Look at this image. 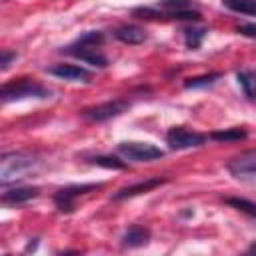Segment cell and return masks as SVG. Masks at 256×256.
Wrapping results in <instances>:
<instances>
[{
  "label": "cell",
  "mask_w": 256,
  "mask_h": 256,
  "mask_svg": "<svg viewBox=\"0 0 256 256\" xmlns=\"http://www.w3.org/2000/svg\"><path fill=\"white\" fill-rule=\"evenodd\" d=\"M0 96H2V102H10V100H22V98H28V96L46 98V96H50V92L44 86H40V84H36L32 80H26L24 78V80H18V82H12V84L2 86Z\"/></svg>",
  "instance_id": "cell-3"
},
{
  "label": "cell",
  "mask_w": 256,
  "mask_h": 256,
  "mask_svg": "<svg viewBox=\"0 0 256 256\" xmlns=\"http://www.w3.org/2000/svg\"><path fill=\"white\" fill-rule=\"evenodd\" d=\"M16 58V52H8V50H2L0 52V68L4 70V68H8V64H10V60H14Z\"/></svg>",
  "instance_id": "cell-22"
},
{
  "label": "cell",
  "mask_w": 256,
  "mask_h": 256,
  "mask_svg": "<svg viewBox=\"0 0 256 256\" xmlns=\"http://www.w3.org/2000/svg\"><path fill=\"white\" fill-rule=\"evenodd\" d=\"M48 72L58 78H64V80H88L90 78V72L76 64H56Z\"/></svg>",
  "instance_id": "cell-9"
},
{
  "label": "cell",
  "mask_w": 256,
  "mask_h": 256,
  "mask_svg": "<svg viewBox=\"0 0 256 256\" xmlns=\"http://www.w3.org/2000/svg\"><path fill=\"white\" fill-rule=\"evenodd\" d=\"M210 138L212 140H218V142H236V140H244L246 138V132L242 128H228L224 132H212Z\"/></svg>",
  "instance_id": "cell-16"
},
{
  "label": "cell",
  "mask_w": 256,
  "mask_h": 256,
  "mask_svg": "<svg viewBox=\"0 0 256 256\" xmlns=\"http://www.w3.org/2000/svg\"><path fill=\"white\" fill-rule=\"evenodd\" d=\"M34 158L24 154V152H10L4 154L0 160V180L2 184H8L16 178H22L26 172L34 168Z\"/></svg>",
  "instance_id": "cell-2"
},
{
  "label": "cell",
  "mask_w": 256,
  "mask_h": 256,
  "mask_svg": "<svg viewBox=\"0 0 256 256\" xmlns=\"http://www.w3.org/2000/svg\"><path fill=\"white\" fill-rule=\"evenodd\" d=\"M126 108H128V102H124V100H110V102L98 104L94 108H86L82 114H84V118H88L92 122H104V120H110V118L122 114Z\"/></svg>",
  "instance_id": "cell-6"
},
{
  "label": "cell",
  "mask_w": 256,
  "mask_h": 256,
  "mask_svg": "<svg viewBox=\"0 0 256 256\" xmlns=\"http://www.w3.org/2000/svg\"><path fill=\"white\" fill-rule=\"evenodd\" d=\"M206 28H186L184 30V38H186V46L188 48H198L202 38L206 36Z\"/></svg>",
  "instance_id": "cell-18"
},
{
  "label": "cell",
  "mask_w": 256,
  "mask_h": 256,
  "mask_svg": "<svg viewBox=\"0 0 256 256\" xmlns=\"http://www.w3.org/2000/svg\"><path fill=\"white\" fill-rule=\"evenodd\" d=\"M90 162L96 164V166H102V168H112V170H122V168H126V164H124L122 160L114 158V156H92Z\"/></svg>",
  "instance_id": "cell-19"
},
{
  "label": "cell",
  "mask_w": 256,
  "mask_h": 256,
  "mask_svg": "<svg viewBox=\"0 0 256 256\" xmlns=\"http://www.w3.org/2000/svg\"><path fill=\"white\" fill-rule=\"evenodd\" d=\"M164 8V12H176V10H188L192 6L190 0H160V4Z\"/></svg>",
  "instance_id": "cell-21"
},
{
  "label": "cell",
  "mask_w": 256,
  "mask_h": 256,
  "mask_svg": "<svg viewBox=\"0 0 256 256\" xmlns=\"http://www.w3.org/2000/svg\"><path fill=\"white\" fill-rule=\"evenodd\" d=\"M228 170L238 178H254L256 176V148L234 156L228 162Z\"/></svg>",
  "instance_id": "cell-7"
},
{
  "label": "cell",
  "mask_w": 256,
  "mask_h": 256,
  "mask_svg": "<svg viewBox=\"0 0 256 256\" xmlns=\"http://www.w3.org/2000/svg\"><path fill=\"white\" fill-rule=\"evenodd\" d=\"M38 196V188H32V186H26V188H12V190H6L2 194V202L4 204H24L32 198Z\"/></svg>",
  "instance_id": "cell-11"
},
{
  "label": "cell",
  "mask_w": 256,
  "mask_h": 256,
  "mask_svg": "<svg viewBox=\"0 0 256 256\" xmlns=\"http://www.w3.org/2000/svg\"><path fill=\"white\" fill-rule=\"evenodd\" d=\"M148 238H150V232H148L144 226L134 224V226H130V228L124 232L122 244L128 246V248H138V246H144V244L148 242Z\"/></svg>",
  "instance_id": "cell-12"
},
{
  "label": "cell",
  "mask_w": 256,
  "mask_h": 256,
  "mask_svg": "<svg viewBox=\"0 0 256 256\" xmlns=\"http://www.w3.org/2000/svg\"><path fill=\"white\" fill-rule=\"evenodd\" d=\"M118 152L128 158V160H134V162H150V160H156V158H162V150L154 144H148V142H122L118 144Z\"/></svg>",
  "instance_id": "cell-5"
},
{
  "label": "cell",
  "mask_w": 256,
  "mask_h": 256,
  "mask_svg": "<svg viewBox=\"0 0 256 256\" xmlns=\"http://www.w3.org/2000/svg\"><path fill=\"white\" fill-rule=\"evenodd\" d=\"M102 184H82V186H68V188H62L56 192L54 196V202L58 206V210L62 212H72L74 210V202L80 194H86L88 190H94V188H100Z\"/></svg>",
  "instance_id": "cell-8"
},
{
  "label": "cell",
  "mask_w": 256,
  "mask_h": 256,
  "mask_svg": "<svg viewBox=\"0 0 256 256\" xmlns=\"http://www.w3.org/2000/svg\"><path fill=\"white\" fill-rule=\"evenodd\" d=\"M226 204L236 208V210H240V212H244V214H248L250 218H256V204L246 200V198H226Z\"/></svg>",
  "instance_id": "cell-17"
},
{
  "label": "cell",
  "mask_w": 256,
  "mask_h": 256,
  "mask_svg": "<svg viewBox=\"0 0 256 256\" xmlns=\"http://www.w3.org/2000/svg\"><path fill=\"white\" fill-rule=\"evenodd\" d=\"M248 252H252V254H256V242H252V244L248 246Z\"/></svg>",
  "instance_id": "cell-24"
},
{
  "label": "cell",
  "mask_w": 256,
  "mask_h": 256,
  "mask_svg": "<svg viewBox=\"0 0 256 256\" xmlns=\"http://www.w3.org/2000/svg\"><path fill=\"white\" fill-rule=\"evenodd\" d=\"M114 36H116L120 42H124V44H140V42L146 40V32H144V28H140V26H132V24L116 28Z\"/></svg>",
  "instance_id": "cell-13"
},
{
  "label": "cell",
  "mask_w": 256,
  "mask_h": 256,
  "mask_svg": "<svg viewBox=\"0 0 256 256\" xmlns=\"http://www.w3.org/2000/svg\"><path fill=\"white\" fill-rule=\"evenodd\" d=\"M166 142L172 150H186V148H196L206 142V136L200 132H194L186 126H174L166 134Z\"/></svg>",
  "instance_id": "cell-4"
},
{
  "label": "cell",
  "mask_w": 256,
  "mask_h": 256,
  "mask_svg": "<svg viewBox=\"0 0 256 256\" xmlns=\"http://www.w3.org/2000/svg\"><path fill=\"white\" fill-rule=\"evenodd\" d=\"M222 6L238 14L256 16V0H222Z\"/></svg>",
  "instance_id": "cell-15"
},
{
  "label": "cell",
  "mask_w": 256,
  "mask_h": 256,
  "mask_svg": "<svg viewBox=\"0 0 256 256\" xmlns=\"http://www.w3.org/2000/svg\"><path fill=\"white\" fill-rule=\"evenodd\" d=\"M102 42H104V34L92 30V32L82 34L72 46L66 48V52L72 54V56H76V58H80V60H84V62H88V64H92V66L104 68V66L108 64V60H106L104 54H100V52L96 50Z\"/></svg>",
  "instance_id": "cell-1"
},
{
  "label": "cell",
  "mask_w": 256,
  "mask_h": 256,
  "mask_svg": "<svg viewBox=\"0 0 256 256\" xmlns=\"http://www.w3.org/2000/svg\"><path fill=\"white\" fill-rule=\"evenodd\" d=\"M238 32L248 38H256V24H242V26H238Z\"/></svg>",
  "instance_id": "cell-23"
},
{
  "label": "cell",
  "mask_w": 256,
  "mask_h": 256,
  "mask_svg": "<svg viewBox=\"0 0 256 256\" xmlns=\"http://www.w3.org/2000/svg\"><path fill=\"white\" fill-rule=\"evenodd\" d=\"M236 78H238V84L242 86V90H244V94L248 96V98H256V70H240L238 74H236Z\"/></svg>",
  "instance_id": "cell-14"
},
{
  "label": "cell",
  "mask_w": 256,
  "mask_h": 256,
  "mask_svg": "<svg viewBox=\"0 0 256 256\" xmlns=\"http://www.w3.org/2000/svg\"><path fill=\"white\" fill-rule=\"evenodd\" d=\"M160 184H164L162 178H148V180H144V182H138V184H132V186H126V188L118 190V192L114 194V200H124V198H130V196L148 192V190H152V188H156V186H160Z\"/></svg>",
  "instance_id": "cell-10"
},
{
  "label": "cell",
  "mask_w": 256,
  "mask_h": 256,
  "mask_svg": "<svg viewBox=\"0 0 256 256\" xmlns=\"http://www.w3.org/2000/svg\"><path fill=\"white\" fill-rule=\"evenodd\" d=\"M216 78H220V74L216 72V74H204V76H196V78H188L186 82H184V86L186 88H198V86H208V84H212Z\"/></svg>",
  "instance_id": "cell-20"
}]
</instances>
